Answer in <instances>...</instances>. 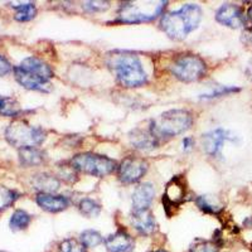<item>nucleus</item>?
I'll return each mask as SVG.
<instances>
[{
    "mask_svg": "<svg viewBox=\"0 0 252 252\" xmlns=\"http://www.w3.org/2000/svg\"><path fill=\"white\" fill-rule=\"evenodd\" d=\"M202 9L198 4H184L173 12L161 17V29L172 39H184L189 33L198 28L202 20Z\"/></svg>",
    "mask_w": 252,
    "mask_h": 252,
    "instance_id": "f257e3e1",
    "label": "nucleus"
},
{
    "mask_svg": "<svg viewBox=\"0 0 252 252\" xmlns=\"http://www.w3.org/2000/svg\"><path fill=\"white\" fill-rule=\"evenodd\" d=\"M110 66L116 73V80L123 87L135 89L148 82V75L140 58L130 52L115 53L110 61Z\"/></svg>",
    "mask_w": 252,
    "mask_h": 252,
    "instance_id": "f03ea898",
    "label": "nucleus"
},
{
    "mask_svg": "<svg viewBox=\"0 0 252 252\" xmlns=\"http://www.w3.org/2000/svg\"><path fill=\"white\" fill-rule=\"evenodd\" d=\"M193 125V115L188 110L174 109L163 112L153 119L149 127L159 141L174 138L190 129Z\"/></svg>",
    "mask_w": 252,
    "mask_h": 252,
    "instance_id": "7ed1b4c3",
    "label": "nucleus"
},
{
    "mask_svg": "<svg viewBox=\"0 0 252 252\" xmlns=\"http://www.w3.org/2000/svg\"><path fill=\"white\" fill-rule=\"evenodd\" d=\"M166 1H129L124 3L118 12L119 23H144L163 14Z\"/></svg>",
    "mask_w": 252,
    "mask_h": 252,
    "instance_id": "20e7f679",
    "label": "nucleus"
},
{
    "mask_svg": "<svg viewBox=\"0 0 252 252\" xmlns=\"http://www.w3.org/2000/svg\"><path fill=\"white\" fill-rule=\"evenodd\" d=\"M46 131L42 127L32 126L24 120L13 121L5 130L8 143L19 149L37 148L46 140Z\"/></svg>",
    "mask_w": 252,
    "mask_h": 252,
    "instance_id": "39448f33",
    "label": "nucleus"
},
{
    "mask_svg": "<svg viewBox=\"0 0 252 252\" xmlns=\"http://www.w3.org/2000/svg\"><path fill=\"white\" fill-rule=\"evenodd\" d=\"M71 164L77 172L91 177L103 178L110 175L115 169H118L116 161L106 155L96 153H81L71 159Z\"/></svg>",
    "mask_w": 252,
    "mask_h": 252,
    "instance_id": "423d86ee",
    "label": "nucleus"
},
{
    "mask_svg": "<svg viewBox=\"0 0 252 252\" xmlns=\"http://www.w3.org/2000/svg\"><path fill=\"white\" fill-rule=\"evenodd\" d=\"M206 62L199 56L183 55L175 58L170 66V72L182 82H195L206 75Z\"/></svg>",
    "mask_w": 252,
    "mask_h": 252,
    "instance_id": "0eeeda50",
    "label": "nucleus"
},
{
    "mask_svg": "<svg viewBox=\"0 0 252 252\" xmlns=\"http://www.w3.org/2000/svg\"><path fill=\"white\" fill-rule=\"evenodd\" d=\"M149 164L144 158L126 157L118 166V177L121 183L134 184L138 183L148 172Z\"/></svg>",
    "mask_w": 252,
    "mask_h": 252,
    "instance_id": "6e6552de",
    "label": "nucleus"
},
{
    "mask_svg": "<svg viewBox=\"0 0 252 252\" xmlns=\"http://www.w3.org/2000/svg\"><path fill=\"white\" fill-rule=\"evenodd\" d=\"M202 146H203V150L207 155L209 157H218L220 155L222 152V148H223V144L226 141H231V143H237L238 136L232 132L231 130L222 129V127H218V129L212 130V131L206 132V134L202 135Z\"/></svg>",
    "mask_w": 252,
    "mask_h": 252,
    "instance_id": "1a4fd4ad",
    "label": "nucleus"
},
{
    "mask_svg": "<svg viewBox=\"0 0 252 252\" xmlns=\"http://www.w3.org/2000/svg\"><path fill=\"white\" fill-rule=\"evenodd\" d=\"M13 72H14V77L17 80V82L19 83L20 86H23L24 89L39 92L52 91L51 81L40 77L39 75H35L33 72L26 71V69L20 68L19 66H15Z\"/></svg>",
    "mask_w": 252,
    "mask_h": 252,
    "instance_id": "9d476101",
    "label": "nucleus"
},
{
    "mask_svg": "<svg viewBox=\"0 0 252 252\" xmlns=\"http://www.w3.org/2000/svg\"><path fill=\"white\" fill-rule=\"evenodd\" d=\"M186 197V182L182 177L173 178L169 183L166 184L165 192L163 194V204L166 213L169 209L178 208L184 202Z\"/></svg>",
    "mask_w": 252,
    "mask_h": 252,
    "instance_id": "9b49d317",
    "label": "nucleus"
},
{
    "mask_svg": "<svg viewBox=\"0 0 252 252\" xmlns=\"http://www.w3.org/2000/svg\"><path fill=\"white\" fill-rule=\"evenodd\" d=\"M216 20L222 26L229 27V28L233 29L241 28L246 23L242 9L236 5V4L231 3L222 4L218 8V10L216 12Z\"/></svg>",
    "mask_w": 252,
    "mask_h": 252,
    "instance_id": "f8f14e48",
    "label": "nucleus"
},
{
    "mask_svg": "<svg viewBox=\"0 0 252 252\" xmlns=\"http://www.w3.org/2000/svg\"><path fill=\"white\" fill-rule=\"evenodd\" d=\"M155 197V189L152 183H141L135 187L131 197L132 212L148 211Z\"/></svg>",
    "mask_w": 252,
    "mask_h": 252,
    "instance_id": "ddd939ff",
    "label": "nucleus"
},
{
    "mask_svg": "<svg viewBox=\"0 0 252 252\" xmlns=\"http://www.w3.org/2000/svg\"><path fill=\"white\" fill-rule=\"evenodd\" d=\"M129 140L135 149L145 150V152L155 149L160 143L155 138L149 126L144 127V129L143 127H136V129L132 130L129 134Z\"/></svg>",
    "mask_w": 252,
    "mask_h": 252,
    "instance_id": "4468645a",
    "label": "nucleus"
},
{
    "mask_svg": "<svg viewBox=\"0 0 252 252\" xmlns=\"http://www.w3.org/2000/svg\"><path fill=\"white\" fill-rule=\"evenodd\" d=\"M35 202L43 211L49 213L62 212L69 206L68 198L64 195L52 194V193H38Z\"/></svg>",
    "mask_w": 252,
    "mask_h": 252,
    "instance_id": "2eb2a0df",
    "label": "nucleus"
},
{
    "mask_svg": "<svg viewBox=\"0 0 252 252\" xmlns=\"http://www.w3.org/2000/svg\"><path fill=\"white\" fill-rule=\"evenodd\" d=\"M103 244L107 252H132L135 246L134 238L125 231H118L107 236Z\"/></svg>",
    "mask_w": 252,
    "mask_h": 252,
    "instance_id": "dca6fc26",
    "label": "nucleus"
},
{
    "mask_svg": "<svg viewBox=\"0 0 252 252\" xmlns=\"http://www.w3.org/2000/svg\"><path fill=\"white\" fill-rule=\"evenodd\" d=\"M131 223L134 228L143 236L153 235L155 228H157L155 218L149 209L141 211V212H132Z\"/></svg>",
    "mask_w": 252,
    "mask_h": 252,
    "instance_id": "f3484780",
    "label": "nucleus"
},
{
    "mask_svg": "<svg viewBox=\"0 0 252 252\" xmlns=\"http://www.w3.org/2000/svg\"><path fill=\"white\" fill-rule=\"evenodd\" d=\"M18 66L22 67L26 71L37 73L40 77L46 78L48 81H51L53 78V76H55V72H53V69L51 68L48 63H46L43 60H40L38 57H33V56L24 58Z\"/></svg>",
    "mask_w": 252,
    "mask_h": 252,
    "instance_id": "a211bd4d",
    "label": "nucleus"
},
{
    "mask_svg": "<svg viewBox=\"0 0 252 252\" xmlns=\"http://www.w3.org/2000/svg\"><path fill=\"white\" fill-rule=\"evenodd\" d=\"M32 186L39 193H52L55 194L61 187V181L56 175L49 173H39L32 178Z\"/></svg>",
    "mask_w": 252,
    "mask_h": 252,
    "instance_id": "6ab92c4d",
    "label": "nucleus"
},
{
    "mask_svg": "<svg viewBox=\"0 0 252 252\" xmlns=\"http://www.w3.org/2000/svg\"><path fill=\"white\" fill-rule=\"evenodd\" d=\"M44 153L38 148L19 149V161L24 166H35L44 161Z\"/></svg>",
    "mask_w": 252,
    "mask_h": 252,
    "instance_id": "aec40b11",
    "label": "nucleus"
},
{
    "mask_svg": "<svg viewBox=\"0 0 252 252\" xmlns=\"http://www.w3.org/2000/svg\"><path fill=\"white\" fill-rule=\"evenodd\" d=\"M18 5H13L9 3V5L12 8L17 9L14 18L18 22H29V20L34 19L37 15V8H35L34 3L31 1H26V3H17Z\"/></svg>",
    "mask_w": 252,
    "mask_h": 252,
    "instance_id": "412c9836",
    "label": "nucleus"
},
{
    "mask_svg": "<svg viewBox=\"0 0 252 252\" xmlns=\"http://www.w3.org/2000/svg\"><path fill=\"white\" fill-rule=\"evenodd\" d=\"M32 220V216L28 212L23 211V209H17L14 211L9 220V227L13 231H22L26 229L29 226Z\"/></svg>",
    "mask_w": 252,
    "mask_h": 252,
    "instance_id": "4be33fe9",
    "label": "nucleus"
},
{
    "mask_svg": "<svg viewBox=\"0 0 252 252\" xmlns=\"http://www.w3.org/2000/svg\"><path fill=\"white\" fill-rule=\"evenodd\" d=\"M20 106L17 100L8 96H0V115L6 118H15L20 114Z\"/></svg>",
    "mask_w": 252,
    "mask_h": 252,
    "instance_id": "5701e85b",
    "label": "nucleus"
},
{
    "mask_svg": "<svg viewBox=\"0 0 252 252\" xmlns=\"http://www.w3.org/2000/svg\"><path fill=\"white\" fill-rule=\"evenodd\" d=\"M80 241L86 249H92V247H97L103 242V238L98 231L94 229H86L80 235Z\"/></svg>",
    "mask_w": 252,
    "mask_h": 252,
    "instance_id": "b1692460",
    "label": "nucleus"
},
{
    "mask_svg": "<svg viewBox=\"0 0 252 252\" xmlns=\"http://www.w3.org/2000/svg\"><path fill=\"white\" fill-rule=\"evenodd\" d=\"M78 209L86 217H97L101 212V206L91 198H83L78 203Z\"/></svg>",
    "mask_w": 252,
    "mask_h": 252,
    "instance_id": "393cba45",
    "label": "nucleus"
},
{
    "mask_svg": "<svg viewBox=\"0 0 252 252\" xmlns=\"http://www.w3.org/2000/svg\"><path fill=\"white\" fill-rule=\"evenodd\" d=\"M240 89L235 86H215L213 89L209 90L206 94H202L199 98L202 100H212V98L220 97V96H226V94H233V92H238Z\"/></svg>",
    "mask_w": 252,
    "mask_h": 252,
    "instance_id": "a878e982",
    "label": "nucleus"
},
{
    "mask_svg": "<svg viewBox=\"0 0 252 252\" xmlns=\"http://www.w3.org/2000/svg\"><path fill=\"white\" fill-rule=\"evenodd\" d=\"M195 203H197L198 208L203 211L204 213H211V215H217L220 211V207L218 206L216 202H213V199L209 195H199V197L195 199Z\"/></svg>",
    "mask_w": 252,
    "mask_h": 252,
    "instance_id": "bb28decb",
    "label": "nucleus"
},
{
    "mask_svg": "<svg viewBox=\"0 0 252 252\" xmlns=\"http://www.w3.org/2000/svg\"><path fill=\"white\" fill-rule=\"evenodd\" d=\"M18 199V193L13 189L0 186V212L9 208Z\"/></svg>",
    "mask_w": 252,
    "mask_h": 252,
    "instance_id": "cd10ccee",
    "label": "nucleus"
},
{
    "mask_svg": "<svg viewBox=\"0 0 252 252\" xmlns=\"http://www.w3.org/2000/svg\"><path fill=\"white\" fill-rule=\"evenodd\" d=\"M60 252H87V249L82 245L80 240L76 238H66L58 246Z\"/></svg>",
    "mask_w": 252,
    "mask_h": 252,
    "instance_id": "c85d7f7f",
    "label": "nucleus"
},
{
    "mask_svg": "<svg viewBox=\"0 0 252 252\" xmlns=\"http://www.w3.org/2000/svg\"><path fill=\"white\" fill-rule=\"evenodd\" d=\"M60 177L62 178L64 182H69V183H73V182L77 181V170L73 168L71 163L69 164H63L60 166Z\"/></svg>",
    "mask_w": 252,
    "mask_h": 252,
    "instance_id": "c756f323",
    "label": "nucleus"
},
{
    "mask_svg": "<svg viewBox=\"0 0 252 252\" xmlns=\"http://www.w3.org/2000/svg\"><path fill=\"white\" fill-rule=\"evenodd\" d=\"M190 252H217V246L208 241L195 240L190 247Z\"/></svg>",
    "mask_w": 252,
    "mask_h": 252,
    "instance_id": "7c9ffc66",
    "label": "nucleus"
},
{
    "mask_svg": "<svg viewBox=\"0 0 252 252\" xmlns=\"http://www.w3.org/2000/svg\"><path fill=\"white\" fill-rule=\"evenodd\" d=\"M82 8L87 12H105L110 8V4L107 1H85L82 4Z\"/></svg>",
    "mask_w": 252,
    "mask_h": 252,
    "instance_id": "2f4dec72",
    "label": "nucleus"
},
{
    "mask_svg": "<svg viewBox=\"0 0 252 252\" xmlns=\"http://www.w3.org/2000/svg\"><path fill=\"white\" fill-rule=\"evenodd\" d=\"M13 69L14 68L12 67L10 62L3 55H0V77H4V76L9 75Z\"/></svg>",
    "mask_w": 252,
    "mask_h": 252,
    "instance_id": "473e14b6",
    "label": "nucleus"
},
{
    "mask_svg": "<svg viewBox=\"0 0 252 252\" xmlns=\"http://www.w3.org/2000/svg\"><path fill=\"white\" fill-rule=\"evenodd\" d=\"M182 145H183L184 152H188V150H190L193 146H194V140H193V138H190V136H187V138H184L183 141H182Z\"/></svg>",
    "mask_w": 252,
    "mask_h": 252,
    "instance_id": "72a5a7b5",
    "label": "nucleus"
},
{
    "mask_svg": "<svg viewBox=\"0 0 252 252\" xmlns=\"http://www.w3.org/2000/svg\"><path fill=\"white\" fill-rule=\"evenodd\" d=\"M246 73H247V76H249V78H250V80L252 81V58H251V60H250L249 64H247Z\"/></svg>",
    "mask_w": 252,
    "mask_h": 252,
    "instance_id": "f704fd0d",
    "label": "nucleus"
},
{
    "mask_svg": "<svg viewBox=\"0 0 252 252\" xmlns=\"http://www.w3.org/2000/svg\"><path fill=\"white\" fill-rule=\"evenodd\" d=\"M247 18H249V20L252 23V6L249 9V12H247Z\"/></svg>",
    "mask_w": 252,
    "mask_h": 252,
    "instance_id": "c9c22d12",
    "label": "nucleus"
},
{
    "mask_svg": "<svg viewBox=\"0 0 252 252\" xmlns=\"http://www.w3.org/2000/svg\"><path fill=\"white\" fill-rule=\"evenodd\" d=\"M249 39L252 42V31H250V33H249Z\"/></svg>",
    "mask_w": 252,
    "mask_h": 252,
    "instance_id": "e433bc0d",
    "label": "nucleus"
},
{
    "mask_svg": "<svg viewBox=\"0 0 252 252\" xmlns=\"http://www.w3.org/2000/svg\"><path fill=\"white\" fill-rule=\"evenodd\" d=\"M152 252H166V251H164V250H157V251H152Z\"/></svg>",
    "mask_w": 252,
    "mask_h": 252,
    "instance_id": "4c0bfd02",
    "label": "nucleus"
},
{
    "mask_svg": "<svg viewBox=\"0 0 252 252\" xmlns=\"http://www.w3.org/2000/svg\"><path fill=\"white\" fill-rule=\"evenodd\" d=\"M0 252H6V251H0Z\"/></svg>",
    "mask_w": 252,
    "mask_h": 252,
    "instance_id": "58836bf2",
    "label": "nucleus"
}]
</instances>
